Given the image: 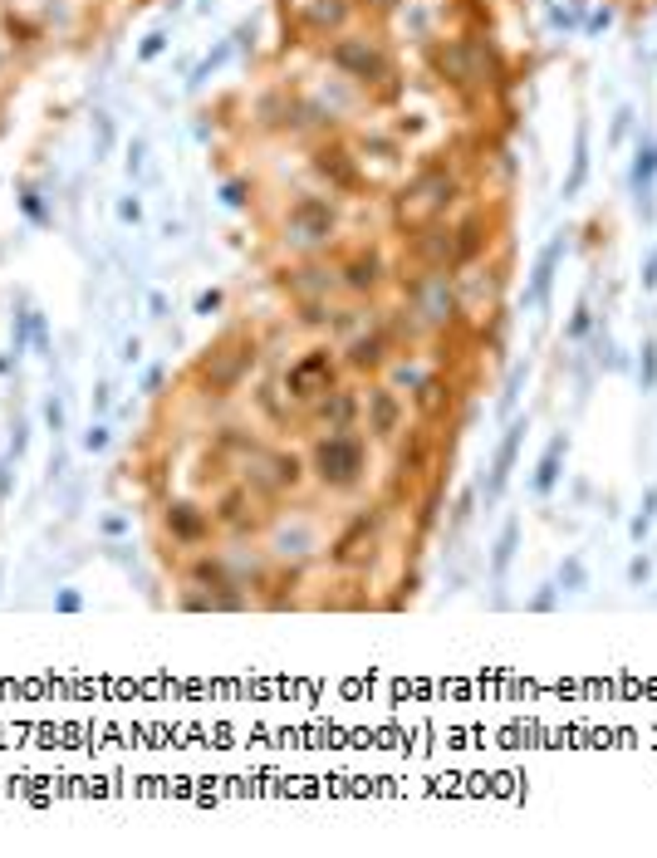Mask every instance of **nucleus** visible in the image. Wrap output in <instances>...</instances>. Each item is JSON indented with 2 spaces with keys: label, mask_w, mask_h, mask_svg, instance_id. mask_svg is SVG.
I'll list each match as a JSON object with an SVG mask.
<instances>
[{
  "label": "nucleus",
  "mask_w": 657,
  "mask_h": 858,
  "mask_svg": "<svg viewBox=\"0 0 657 858\" xmlns=\"http://www.w3.org/2000/svg\"><path fill=\"white\" fill-rule=\"evenodd\" d=\"M20 206H25V216H30V221H50V212L40 206V197H35V191H25V197H20Z\"/></svg>",
  "instance_id": "nucleus-40"
},
{
  "label": "nucleus",
  "mask_w": 657,
  "mask_h": 858,
  "mask_svg": "<svg viewBox=\"0 0 657 858\" xmlns=\"http://www.w3.org/2000/svg\"><path fill=\"white\" fill-rule=\"evenodd\" d=\"M162 383H167V368H148V378H143V392H162Z\"/></svg>",
  "instance_id": "nucleus-43"
},
{
  "label": "nucleus",
  "mask_w": 657,
  "mask_h": 858,
  "mask_svg": "<svg viewBox=\"0 0 657 858\" xmlns=\"http://www.w3.org/2000/svg\"><path fill=\"white\" fill-rule=\"evenodd\" d=\"M221 305H226V299H221V290H206V295H197V314H206V319H212Z\"/></svg>",
  "instance_id": "nucleus-39"
},
{
  "label": "nucleus",
  "mask_w": 657,
  "mask_h": 858,
  "mask_svg": "<svg viewBox=\"0 0 657 858\" xmlns=\"http://www.w3.org/2000/svg\"><path fill=\"white\" fill-rule=\"evenodd\" d=\"M334 231H339V206L328 197H299L285 216V241L295 251H319L334 241Z\"/></svg>",
  "instance_id": "nucleus-7"
},
{
  "label": "nucleus",
  "mask_w": 657,
  "mask_h": 858,
  "mask_svg": "<svg viewBox=\"0 0 657 858\" xmlns=\"http://www.w3.org/2000/svg\"><path fill=\"white\" fill-rule=\"evenodd\" d=\"M138 359H143V344H138V339H128V344H123V363H138Z\"/></svg>",
  "instance_id": "nucleus-48"
},
{
  "label": "nucleus",
  "mask_w": 657,
  "mask_h": 858,
  "mask_svg": "<svg viewBox=\"0 0 657 858\" xmlns=\"http://www.w3.org/2000/svg\"><path fill=\"white\" fill-rule=\"evenodd\" d=\"M413 403H417V413H422V422H437V417L452 407V388H446V378L427 373V378L413 388Z\"/></svg>",
  "instance_id": "nucleus-24"
},
{
  "label": "nucleus",
  "mask_w": 657,
  "mask_h": 858,
  "mask_svg": "<svg viewBox=\"0 0 657 858\" xmlns=\"http://www.w3.org/2000/svg\"><path fill=\"white\" fill-rule=\"evenodd\" d=\"M560 251L564 245L554 241V245H545V255L535 260V280H530V290H525L530 305H545V299H550V280H554V266H560Z\"/></svg>",
  "instance_id": "nucleus-25"
},
{
  "label": "nucleus",
  "mask_w": 657,
  "mask_h": 858,
  "mask_svg": "<svg viewBox=\"0 0 657 858\" xmlns=\"http://www.w3.org/2000/svg\"><path fill=\"white\" fill-rule=\"evenodd\" d=\"M638 388H643V392L657 388V344H643V359H638Z\"/></svg>",
  "instance_id": "nucleus-31"
},
{
  "label": "nucleus",
  "mask_w": 657,
  "mask_h": 858,
  "mask_svg": "<svg viewBox=\"0 0 657 858\" xmlns=\"http://www.w3.org/2000/svg\"><path fill=\"white\" fill-rule=\"evenodd\" d=\"M309 471L324 491H353L368 476V442H363L353 427L344 432H324L309 446Z\"/></svg>",
  "instance_id": "nucleus-2"
},
{
  "label": "nucleus",
  "mask_w": 657,
  "mask_h": 858,
  "mask_svg": "<svg viewBox=\"0 0 657 858\" xmlns=\"http://www.w3.org/2000/svg\"><path fill=\"white\" fill-rule=\"evenodd\" d=\"M653 177H657V143H643V148H638V162H633V191H638V202H647Z\"/></svg>",
  "instance_id": "nucleus-27"
},
{
  "label": "nucleus",
  "mask_w": 657,
  "mask_h": 858,
  "mask_svg": "<svg viewBox=\"0 0 657 858\" xmlns=\"http://www.w3.org/2000/svg\"><path fill=\"white\" fill-rule=\"evenodd\" d=\"M520 383H525V363H515V368H510V383H506V392H500V413H510V407H515Z\"/></svg>",
  "instance_id": "nucleus-34"
},
{
  "label": "nucleus",
  "mask_w": 657,
  "mask_h": 858,
  "mask_svg": "<svg viewBox=\"0 0 657 858\" xmlns=\"http://www.w3.org/2000/svg\"><path fill=\"white\" fill-rule=\"evenodd\" d=\"M328 59L339 64L349 79H359V84H383L388 94L398 89L392 84V59L373 40H339L334 50H328Z\"/></svg>",
  "instance_id": "nucleus-8"
},
{
  "label": "nucleus",
  "mask_w": 657,
  "mask_h": 858,
  "mask_svg": "<svg viewBox=\"0 0 657 858\" xmlns=\"http://www.w3.org/2000/svg\"><path fill=\"white\" fill-rule=\"evenodd\" d=\"M314 167L328 177V187H339V191L359 187V158H353L349 148H339V143L319 148V152H314Z\"/></svg>",
  "instance_id": "nucleus-19"
},
{
  "label": "nucleus",
  "mask_w": 657,
  "mask_h": 858,
  "mask_svg": "<svg viewBox=\"0 0 657 858\" xmlns=\"http://www.w3.org/2000/svg\"><path fill=\"white\" fill-rule=\"evenodd\" d=\"M270 550H275V560H285V564L290 560L305 564V560H314V554H319V535L314 530H299V525H295V530H290V525H280Z\"/></svg>",
  "instance_id": "nucleus-23"
},
{
  "label": "nucleus",
  "mask_w": 657,
  "mask_h": 858,
  "mask_svg": "<svg viewBox=\"0 0 657 858\" xmlns=\"http://www.w3.org/2000/svg\"><path fill=\"white\" fill-rule=\"evenodd\" d=\"M481 59H486V50L471 44V40H446V44H437V50H432L437 74H442L446 84H456V89L481 84Z\"/></svg>",
  "instance_id": "nucleus-13"
},
{
  "label": "nucleus",
  "mask_w": 657,
  "mask_h": 858,
  "mask_svg": "<svg viewBox=\"0 0 657 858\" xmlns=\"http://www.w3.org/2000/svg\"><path fill=\"white\" fill-rule=\"evenodd\" d=\"M525 432H530V417H510L506 432H500L496 467H491V481H486V496H491V500L506 491V481H510V471H515V456H520V442H525Z\"/></svg>",
  "instance_id": "nucleus-15"
},
{
  "label": "nucleus",
  "mask_w": 657,
  "mask_h": 858,
  "mask_svg": "<svg viewBox=\"0 0 657 858\" xmlns=\"http://www.w3.org/2000/svg\"><path fill=\"white\" fill-rule=\"evenodd\" d=\"M657 285V251L647 255V266H643V290H653Z\"/></svg>",
  "instance_id": "nucleus-46"
},
{
  "label": "nucleus",
  "mask_w": 657,
  "mask_h": 858,
  "mask_svg": "<svg viewBox=\"0 0 657 858\" xmlns=\"http://www.w3.org/2000/svg\"><path fill=\"white\" fill-rule=\"evenodd\" d=\"M44 427H50L54 437L64 432V403H59V398H50V403H44Z\"/></svg>",
  "instance_id": "nucleus-38"
},
{
  "label": "nucleus",
  "mask_w": 657,
  "mask_h": 858,
  "mask_svg": "<svg viewBox=\"0 0 657 858\" xmlns=\"http://www.w3.org/2000/svg\"><path fill=\"white\" fill-rule=\"evenodd\" d=\"M564 456H569V437L554 432L550 446H545V456H540V467H535V476H530V491H535V496H550V491L560 486V476H564Z\"/></svg>",
  "instance_id": "nucleus-21"
},
{
  "label": "nucleus",
  "mask_w": 657,
  "mask_h": 858,
  "mask_svg": "<svg viewBox=\"0 0 657 858\" xmlns=\"http://www.w3.org/2000/svg\"><path fill=\"white\" fill-rule=\"evenodd\" d=\"M108 403H113V388H108V383H98V388H94V413L104 417V413H108Z\"/></svg>",
  "instance_id": "nucleus-42"
},
{
  "label": "nucleus",
  "mask_w": 657,
  "mask_h": 858,
  "mask_svg": "<svg viewBox=\"0 0 657 858\" xmlns=\"http://www.w3.org/2000/svg\"><path fill=\"white\" fill-rule=\"evenodd\" d=\"M255 363H260V344H255V334L231 329V334H221L216 344H206V349H202V359L191 363V378H197V388H202L206 398H231V392L255 373Z\"/></svg>",
  "instance_id": "nucleus-1"
},
{
  "label": "nucleus",
  "mask_w": 657,
  "mask_h": 858,
  "mask_svg": "<svg viewBox=\"0 0 657 858\" xmlns=\"http://www.w3.org/2000/svg\"><path fill=\"white\" fill-rule=\"evenodd\" d=\"M35 324H40V314H35L30 305H20V314H15V324H11V353L15 359L35 344Z\"/></svg>",
  "instance_id": "nucleus-28"
},
{
  "label": "nucleus",
  "mask_w": 657,
  "mask_h": 858,
  "mask_svg": "<svg viewBox=\"0 0 657 858\" xmlns=\"http://www.w3.org/2000/svg\"><path fill=\"white\" fill-rule=\"evenodd\" d=\"M11 461L15 456H0V506L11 500Z\"/></svg>",
  "instance_id": "nucleus-41"
},
{
  "label": "nucleus",
  "mask_w": 657,
  "mask_h": 858,
  "mask_svg": "<svg viewBox=\"0 0 657 858\" xmlns=\"http://www.w3.org/2000/svg\"><path fill=\"white\" fill-rule=\"evenodd\" d=\"M647 579H653V560H647V554H633V560H628V584L643 589Z\"/></svg>",
  "instance_id": "nucleus-33"
},
{
  "label": "nucleus",
  "mask_w": 657,
  "mask_h": 858,
  "mask_svg": "<svg viewBox=\"0 0 657 858\" xmlns=\"http://www.w3.org/2000/svg\"><path fill=\"white\" fill-rule=\"evenodd\" d=\"M148 309H152V319H167V299H162V295H152Z\"/></svg>",
  "instance_id": "nucleus-50"
},
{
  "label": "nucleus",
  "mask_w": 657,
  "mask_h": 858,
  "mask_svg": "<svg viewBox=\"0 0 657 858\" xmlns=\"http://www.w3.org/2000/svg\"><path fill=\"white\" fill-rule=\"evenodd\" d=\"M383 520H388V510L373 506V510H359V515L344 525L334 540H328V564L344 574H359L368 569L373 560H378V535H383Z\"/></svg>",
  "instance_id": "nucleus-4"
},
{
  "label": "nucleus",
  "mask_w": 657,
  "mask_h": 858,
  "mask_svg": "<svg viewBox=\"0 0 657 858\" xmlns=\"http://www.w3.org/2000/svg\"><path fill=\"white\" fill-rule=\"evenodd\" d=\"M226 202H231V206L245 202V187H241V182H231V187H226Z\"/></svg>",
  "instance_id": "nucleus-49"
},
{
  "label": "nucleus",
  "mask_w": 657,
  "mask_h": 858,
  "mask_svg": "<svg viewBox=\"0 0 657 858\" xmlns=\"http://www.w3.org/2000/svg\"><path fill=\"white\" fill-rule=\"evenodd\" d=\"M413 314L422 319L427 329H446L456 319V285L452 275H442V270H432L427 280H417L413 285Z\"/></svg>",
  "instance_id": "nucleus-12"
},
{
  "label": "nucleus",
  "mask_w": 657,
  "mask_h": 858,
  "mask_svg": "<svg viewBox=\"0 0 657 858\" xmlns=\"http://www.w3.org/2000/svg\"><path fill=\"white\" fill-rule=\"evenodd\" d=\"M270 500H260L245 481H236V486H226L221 496H216L212 520H216V530H226V535H255L260 525H266V515H260Z\"/></svg>",
  "instance_id": "nucleus-9"
},
{
  "label": "nucleus",
  "mask_w": 657,
  "mask_h": 858,
  "mask_svg": "<svg viewBox=\"0 0 657 858\" xmlns=\"http://www.w3.org/2000/svg\"><path fill=\"white\" fill-rule=\"evenodd\" d=\"M339 285V275L324 266H299L285 275V290L295 295V305H328V290Z\"/></svg>",
  "instance_id": "nucleus-17"
},
{
  "label": "nucleus",
  "mask_w": 657,
  "mask_h": 858,
  "mask_svg": "<svg viewBox=\"0 0 657 858\" xmlns=\"http://www.w3.org/2000/svg\"><path fill=\"white\" fill-rule=\"evenodd\" d=\"M128 530V515H108L104 520V535H123Z\"/></svg>",
  "instance_id": "nucleus-47"
},
{
  "label": "nucleus",
  "mask_w": 657,
  "mask_h": 858,
  "mask_svg": "<svg viewBox=\"0 0 657 858\" xmlns=\"http://www.w3.org/2000/svg\"><path fill=\"white\" fill-rule=\"evenodd\" d=\"M392 5H398V0H373V11H392Z\"/></svg>",
  "instance_id": "nucleus-52"
},
{
  "label": "nucleus",
  "mask_w": 657,
  "mask_h": 858,
  "mask_svg": "<svg viewBox=\"0 0 657 858\" xmlns=\"http://www.w3.org/2000/svg\"><path fill=\"white\" fill-rule=\"evenodd\" d=\"M560 584H564L569 593L589 589V569H584V560H579V554H569V560L560 564Z\"/></svg>",
  "instance_id": "nucleus-30"
},
{
  "label": "nucleus",
  "mask_w": 657,
  "mask_h": 858,
  "mask_svg": "<svg viewBox=\"0 0 657 858\" xmlns=\"http://www.w3.org/2000/svg\"><path fill=\"white\" fill-rule=\"evenodd\" d=\"M392 378H398V388H407V392H413V388H417V383H422V378H427V373H422V368H417V363H398V368H392Z\"/></svg>",
  "instance_id": "nucleus-35"
},
{
  "label": "nucleus",
  "mask_w": 657,
  "mask_h": 858,
  "mask_svg": "<svg viewBox=\"0 0 657 858\" xmlns=\"http://www.w3.org/2000/svg\"><path fill=\"white\" fill-rule=\"evenodd\" d=\"M15 363H20L15 353H0V378H5V373H15Z\"/></svg>",
  "instance_id": "nucleus-51"
},
{
  "label": "nucleus",
  "mask_w": 657,
  "mask_h": 858,
  "mask_svg": "<svg viewBox=\"0 0 657 858\" xmlns=\"http://www.w3.org/2000/svg\"><path fill=\"white\" fill-rule=\"evenodd\" d=\"M295 5H299V15H305V25L319 30V35L344 30V20H349V11H353V0H295Z\"/></svg>",
  "instance_id": "nucleus-22"
},
{
  "label": "nucleus",
  "mask_w": 657,
  "mask_h": 858,
  "mask_svg": "<svg viewBox=\"0 0 657 858\" xmlns=\"http://www.w3.org/2000/svg\"><path fill=\"white\" fill-rule=\"evenodd\" d=\"M359 413H363V398L353 388H334V392H324L314 403V422L324 427V432H344V427H353L359 422Z\"/></svg>",
  "instance_id": "nucleus-16"
},
{
  "label": "nucleus",
  "mask_w": 657,
  "mask_h": 858,
  "mask_svg": "<svg viewBox=\"0 0 657 858\" xmlns=\"http://www.w3.org/2000/svg\"><path fill=\"white\" fill-rule=\"evenodd\" d=\"M515 545H520V520H506V525H500V540H496V550H491V574H496V584L510 574V560H515Z\"/></svg>",
  "instance_id": "nucleus-26"
},
{
  "label": "nucleus",
  "mask_w": 657,
  "mask_h": 858,
  "mask_svg": "<svg viewBox=\"0 0 657 858\" xmlns=\"http://www.w3.org/2000/svg\"><path fill=\"white\" fill-rule=\"evenodd\" d=\"M162 530H167V540L177 545V550H202V545L212 540L216 520L206 515L202 506H191V500H167V506H162Z\"/></svg>",
  "instance_id": "nucleus-10"
},
{
  "label": "nucleus",
  "mask_w": 657,
  "mask_h": 858,
  "mask_svg": "<svg viewBox=\"0 0 657 858\" xmlns=\"http://www.w3.org/2000/svg\"><path fill=\"white\" fill-rule=\"evenodd\" d=\"M309 476V461L295 452H270V446H251L241 456V481L255 491L260 500H280L290 491H299Z\"/></svg>",
  "instance_id": "nucleus-3"
},
{
  "label": "nucleus",
  "mask_w": 657,
  "mask_h": 858,
  "mask_svg": "<svg viewBox=\"0 0 657 858\" xmlns=\"http://www.w3.org/2000/svg\"><path fill=\"white\" fill-rule=\"evenodd\" d=\"M388 334L383 329H373V334H353L349 339V349H344V363H349L353 373H378V368H388Z\"/></svg>",
  "instance_id": "nucleus-18"
},
{
  "label": "nucleus",
  "mask_w": 657,
  "mask_h": 858,
  "mask_svg": "<svg viewBox=\"0 0 657 858\" xmlns=\"http://www.w3.org/2000/svg\"><path fill=\"white\" fill-rule=\"evenodd\" d=\"M363 422H368L373 442H398L407 427V403L398 398V388H368L363 392Z\"/></svg>",
  "instance_id": "nucleus-11"
},
{
  "label": "nucleus",
  "mask_w": 657,
  "mask_h": 858,
  "mask_svg": "<svg viewBox=\"0 0 657 858\" xmlns=\"http://www.w3.org/2000/svg\"><path fill=\"white\" fill-rule=\"evenodd\" d=\"M162 44H167V35H148V44H143V59H158Z\"/></svg>",
  "instance_id": "nucleus-45"
},
{
  "label": "nucleus",
  "mask_w": 657,
  "mask_h": 858,
  "mask_svg": "<svg viewBox=\"0 0 657 858\" xmlns=\"http://www.w3.org/2000/svg\"><path fill=\"white\" fill-rule=\"evenodd\" d=\"M54 608H59V614H79V608H84V593H79V589H59V593H54Z\"/></svg>",
  "instance_id": "nucleus-36"
},
{
  "label": "nucleus",
  "mask_w": 657,
  "mask_h": 858,
  "mask_svg": "<svg viewBox=\"0 0 657 858\" xmlns=\"http://www.w3.org/2000/svg\"><path fill=\"white\" fill-rule=\"evenodd\" d=\"M432 446H437V437H432V422H417L413 432L398 442V481H417V476H427V467H432Z\"/></svg>",
  "instance_id": "nucleus-14"
},
{
  "label": "nucleus",
  "mask_w": 657,
  "mask_h": 858,
  "mask_svg": "<svg viewBox=\"0 0 657 858\" xmlns=\"http://www.w3.org/2000/svg\"><path fill=\"white\" fill-rule=\"evenodd\" d=\"M589 334V309H579V314L569 319V339H584Z\"/></svg>",
  "instance_id": "nucleus-44"
},
{
  "label": "nucleus",
  "mask_w": 657,
  "mask_h": 858,
  "mask_svg": "<svg viewBox=\"0 0 657 858\" xmlns=\"http://www.w3.org/2000/svg\"><path fill=\"white\" fill-rule=\"evenodd\" d=\"M653 515H657V486L647 491L643 510H638V515L628 520V535H633V545H643V540H647V530H653Z\"/></svg>",
  "instance_id": "nucleus-29"
},
{
  "label": "nucleus",
  "mask_w": 657,
  "mask_h": 858,
  "mask_svg": "<svg viewBox=\"0 0 657 858\" xmlns=\"http://www.w3.org/2000/svg\"><path fill=\"white\" fill-rule=\"evenodd\" d=\"M280 388H285V398H290V403L314 407L319 398H324V392H334V388H339V359H334L328 349H309V353H299V359L285 368Z\"/></svg>",
  "instance_id": "nucleus-6"
},
{
  "label": "nucleus",
  "mask_w": 657,
  "mask_h": 858,
  "mask_svg": "<svg viewBox=\"0 0 657 858\" xmlns=\"http://www.w3.org/2000/svg\"><path fill=\"white\" fill-rule=\"evenodd\" d=\"M84 446L89 456H98V452H108V422H89V432H84Z\"/></svg>",
  "instance_id": "nucleus-32"
},
{
  "label": "nucleus",
  "mask_w": 657,
  "mask_h": 858,
  "mask_svg": "<svg viewBox=\"0 0 657 858\" xmlns=\"http://www.w3.org/2000/svg\"><path fill=\"white\" fill-rule=\"evenodd\" d=\"M383 275H388V270H383V260H378V255H373V251H359L353 260H344L339 285H344V290H353V295H373V290L383 285Z\"/></svg>",
  "instance_id": "nucleus-20"
},
{
  "label": "nucleus",
  "mask_w": 657,
  "mask_h": 858,
  "mask_svg": "<svg viewBox=\"0 0 657 858\" xmlns=\"http://www.w3.org/2000/svg\"><path fill=\"white\" fill-rule=\"evenodd\" d=\"M554 604H560V589H554V584H545V589L530 599V614H550Z\"/></svg>",
  "instance_id": "nucleus-37"
},
{
  "label": "nucleus",
  "mask_w": 657,
  "mask_h": 858,
  "mask_svg": "<svg viewBox=\"0 0 657 858\" xmlns=\"http://www.w3.org/2000/svg\"><path fill=\"white\" fill-rule=\"evenodd\" d=\"M452 202H456V177L442 167V162H432V167H422L413 182H407L403 202H398V216H403L407 226H432Z\"/></svg>",
  "instance_id": "nucleus-5"
}]
</instances>
